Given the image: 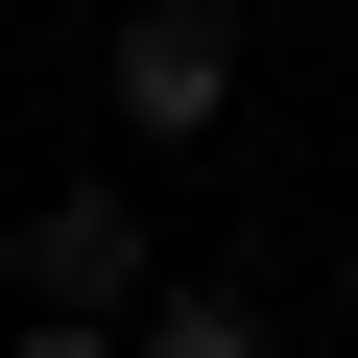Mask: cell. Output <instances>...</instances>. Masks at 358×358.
Segmentation results:
<instances>
[{"label":"cell","instance_id":"cell-1","mask_svg":"<svg viewBox=\"0 0 358 358\" xmlns=\"http://www.w3.org/2000/svg\"><path fill=\"white\" fill-rule=\"evenodd\" d=\"M96 96H120V143H215L239 120V0H143L96 48Z\"/></svg>","mask_w":358,"mask_h":358},{"label":"cell","instance_id":"cell-4","mask_svg":"<svg viewBox=\"0 0 358 358\" xmlns=\"http://www.w3.org/2000/svg\"><path fill=\"white\" fill-rule=\"evenodd\" d=\"M0 358H143V310H24Z\"/></svg>","mask_w":358,"mask_h":358},{"label":"cell","instance_id":"cell-3","mask_svg":"<svg viewBox=\"0 0 358 358\" xmlns=\"http://www.w3.org/2000/svg\"><path fill=\"white\" fill-rule=\"evenodd\" d=\"M143 358H263V310L239 287H143Z\"/></svg>","mask_w":358,"mask_h":358},{"label":"cell","instance_id":"cell-5","mask_svg":"<svg viewBox=\"0 0 358 358\" xmlns=\"http://www.w3.org/2000/svg\"><path fill=\"white\" fill-rule=\"evenodd\" d=\"M287 24H310V0H287Z\"/></svg>","mask_w":358,"mask_h":358},{"label":"cell","instance_id":"cell-2","mask_svg":"<svg viewBox=\"0 0 358 358\" xmlns=\"http://www.w3.org/2000/svg\"><path fill=\"white\" fill-rule=\"evenodd\" d=\"M143 287H167L143 192H48V215H24V310H143Z\"/></svg>","mask_w":358,"mask_h":358}]
</instances>
